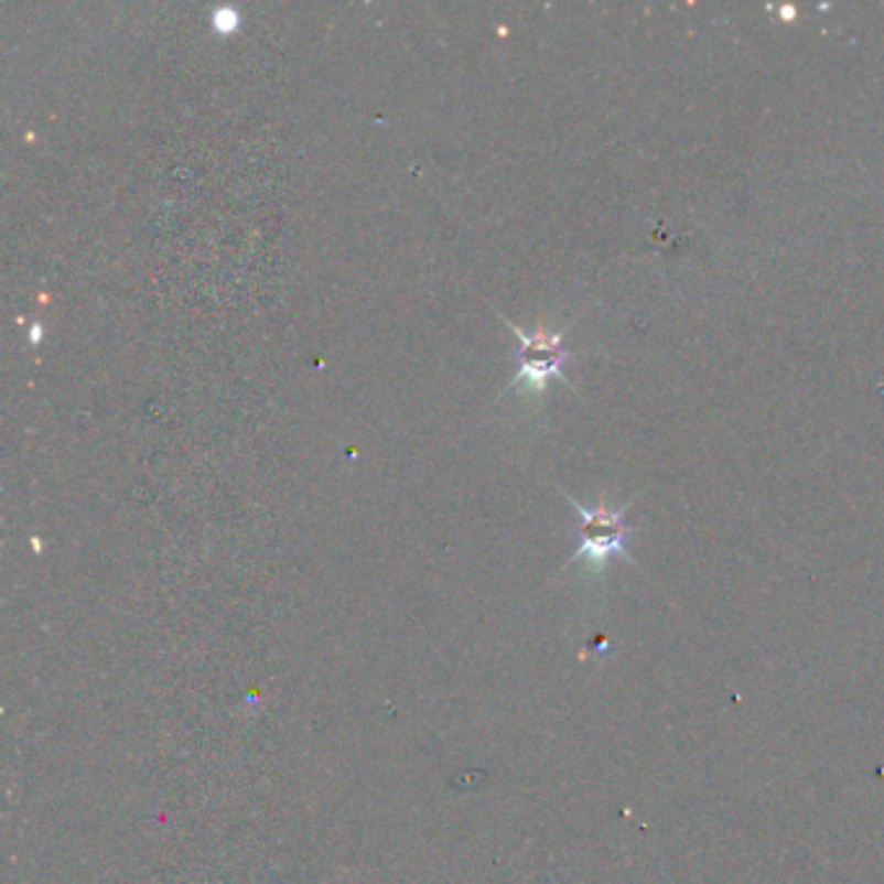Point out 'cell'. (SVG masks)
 <instances>
[{
  "instance_id": "1",
  "label": "cell",
  "mask_w": 884,
  "mask_h": 884,
  "mask_svg": "<svg viewBox=\"0 0 884 884\" xmlns=\"http://www.w3.org/2000/svg\"><path fill=\"white\" fill-rule=\"evenodd\" d=\"M563 496L569 498V504L576 508L579 514V550L573 552L571 561L565 563V569L573 563H586L589 571L602 573L604 565H607L613 558H623L625 563L636 565L633 556L628 552V537L633 535V527L625 521V514H628L630 500L623 506H610L607 500H600V504L586 508L581 506L571 493L563 490Z\"/></svg>"
},
{
  "instance_id": "3",
  "label": "cell",
  "mask_w": 884,
  "mask_h": 884,
  "mask_svg": "<svg viewBox=\"0 0 884 884\" xmlns=\"http://www.w3.org/2000/svg\"><path fill=\"white\" fill-rule=\"evenodd\" d=\"M239 21H241L239 13L234 9H220V11L213 13V29H216V32H220V34L237 32Z\"/></svg>"
},
{
  "instance_id": "4",
  "label": "cell",
  "mask_w": 884,
  "mask_h": 884,
  "mask_svg": "<svg viewBox=\"0 0 884 884\" xmlns=\"http://www.w3.org/2000/svg\"><path fill=\"white\" fill-rule=\"evenodd\" d=\"M40 333H42V327H40V324H34V327H32V343L40 341Z\"/></svg>"
},
{
  "instance_id": "2",
  "label": "cell",
  "mask_w": 884,
  "mask_h": 884,
  "mask_svg": "<svg viewBox=\"0 0 884 884\" xmlns=\"http://www.w3.org/2000/svg\"><path fill=\"white\" fill-rule=\"evenodd\" d=\"M506 322V327L517 335L519 351H517V374L514 379L508 381L506 389L514 387H527L535 397H542L548 392V385L552 379H561L571 387V381L565 379L563 366L573 358L569 351L563 348V337L565 333H550V330H535V333H527V330L517 327L514 322Z\"/></svg>"
}]
</instances>
